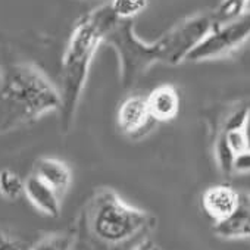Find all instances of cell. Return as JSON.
Here are the masks:
<instances>
[{
    "instance_id": "6da1fadb",
    "label": "cell",
    "mask_w": 250,
    "mask_h": 250,
    "mask_svg": "<svg viewBox=\"0 0 250 250\" xmlns=\"http://www.w3.org/2000/svg\"><path fill=\"white\" fill-rule=\"evenodd\" d=\"M218 25L213 12L196 14L183 20L158 40H142L133 21H118L106 36L104 43L118 58L119 83L130 90L156 63L180 65L187 61L190 52Z\"/></svg>"
},
{
    "instance_id": "7a4b0ae2",
    "label": "cell",
    "mask_w": 250,
    "mask_h": 250,
    "mask_svg": "<svg viewBox=\"0 0 250 250\" xmlns=\"http://www.w3.org/2000/svg\"><path fill=\"white\" fill-rule=\"evenodd\" d=\"M118 21L109 3H106L81 17L71 31L62 56L58 87L61 94L59 127L63 134L71 131L75 122L94 56Z\"/></svg>"
},
{
    "instance_id": "3957f363",
    "label": "cell",
    "mask_w": 250,
    "mask_h": 250,
    "mask_svg": "<svg viewBox=\"0 0 250 250\" xmlns=\"http://www.w3.org/2000/svg\"><path fill=\"white\" fill-rule=\"evenodd\" d=\"M61 107L59 88L33 62H11L0 69V136L36 122Z\"/></svg>"
},
{
    "instance_id": "277c9868",
    "label": "cell",
    "mask_w": 250,
    "mask_h": 250,
    "mask_svg": "<svg viewBox=\"0 0 250 250\" xmlns=\"http://www.w3.org/2000/svg\"><path fill=\"white\" fill-rule=\"evenodd\" d=\"M83 225L91 244L99 250H137L156 227V218L125 202L109 187L97 188L84 206Z\"/></svg>"
},
{
    "instance_id": "5b68a950",
    "label": "cell",
    "mask_w": 250,
    "mask_h": 250,
    "mask_svg": "<svg viewBox=\"0 0 250 250\" xmlns=\"http://www.w3.org/2000/svg\"><path fill=\"white\" fill-rule=\"evenodd\" d=\"M250 40V11L216 25L187 56L186 62H206L225 58Z\"/></svg>"
},
{
    "instance_id": "8992f818",
    "label": "cell",
    "mask_w": 250,
    "mask_h": 250,
    "mask_svg": "<svg viewBox=\"0 0 250 250\" xmlns=\"http://www.w3.org/2000/svg\"><path fill=\"white\" fill-rule=\"evenodd\" d=\"M240 191L227 184H218L206 188L202 194V206L213 224L228 218L237 208Z\"/></svg>"
},
{
    "instance_id": "52a82bcc",
    "label": "cell",
    "mask_w": 250,
    "mask_h": 250,
    "mask_svg": "<svg viewBox=\"0 0 250 250\" xmlns=\"http://www.w3.org/2000/svg\"><path fill=\"white\" fill-rule=\"evenodd\" d=\"M24 194L43 215L50 218H58L61 215L62 197L33 172L24 180Z\"/></svg>"
},
{
    "instance_id": "ba28073f",
    "label": "cell",
    "mask_w": 250,
    "mask_h": 250,
    "mask_svg": "<svg viewBox=\"0 0 250 250\" xmlns=\"http://www.w3.org/2000/svg\"><path fill=\"white\" fill-rule=\"evenodd\" d=\"M152 119L147 97L146 96H130L125 99L116 112L118 127L125 134H136L143 130Z\"/></svg>"
},
{
    "instance_id": "9c48e42d",
    "label": "cell",
    "mask_w": 250,
    "mask_h": 250,
    "mask_svg": "<svg viewBox=\"0 0 250 250\" xmlns=\"http://www.w3.org/2000/svg\"><path fill=\"white\" fill-rule=\"evenodd\" d=\"M213 232L227 240L250 238V193L240 191L235 210L221 222L213 224Z\"/></svg>"
},
{
    "instance_id": "30bf717a",
    "label": "cell",
    "mask_w": 250,
    "mask_h": 250,
    "mask_svg": "<svg viewBox=\"0 0 250 250\" xmlns=\"http://www.w3.org/2000/svg\"><path fill=\"white\" fill-rule=\"evenodd\" d=\"M33 174L49 184L62 199L71 187L72 172L71 168L61 159L52 156H42L33 165Z\"/></svg>"
},
{
    "instance_id": "8fae6325",
    "label": "cell",
    "mask_w": 250,
    "mask_h": 250,
    "mask_svg": "<svg viewBox=\"0 0 250 250\" xmlns=\"http://www.w3.org/2000/svg\"><path fill=\"white\" fill-rule=\"evenodd\" d=\"M147 97L152 119L156 122H171L180 112V94L175 85L161 84L155 87Z\"/></svg>"
},
{
    "instance_id": "7c38bea8",
    "label": "cell",
    "mask_w": 250,
    "mask_h": 250,
    "mask_svg": "<svg viewBox=\"0 0 250 250\" xmlns=\"http://www.w3.org/2000/svg\"><path fill=\"white\" fill-rule=\"evenodd\" d=\"M77 235L72 231L49 232L39 238L30 250H74Z\"/></svg>"
},
{
    "instance_id": "4fadbf2b",
    "label": "cell",
    "mask_w": 250,
    "mask_h": 250,
    "mask_svg": "<svg viewBox=\"0 0 250 250\" xmlns=\"http://www.w3.org/2000/svg\"><path fill=\"white\" fill-rule=\"evenodd\" d=\"M24 194V180L9 168L0 171V196L8 202H15Z\"/></svg>"
},
{
    "instance_id": "5bb4252c",
    "label": "cell",
    "mask_w": 250,
    "mask_h": 250,
    "mask_svg": "<svg viewBox=\"0 0 250 250\" xmlns=\"http://www.w3.org/2000/svg\"><path fill=\"white\" fill-rule=\"evenodd\" d=\"M149 5V0H110L109 6L119 21H133Z\"/></svg>"
},
{
    "instance_id": "9a60e30c",
    "label": "cell",
    "mask_w": 250,
    "mask_h": 250,
    "mask_svg": "<svg viewBox=\"0 0 250 250\" xmlns=\"http://www.w3.org/2000/svg\"><path fill=\"white\" fill-rule=\"evenodd\" d=\"M249 3H250V0H222L219 6L213 11L218 25L228 22L231 20H235L244 12H247Z\"/></svg>"
},
{
    "instance_id": "2e32d148",
    "label": "cell",
    "mask_w": 250,
    "mask_h": 250,
    "mask_svg": "<svg viewBox=\"0 0 250 250\" xmlns=\"http://www.w3.org/2000/svg\"><path fill=\"white\" fill-rule=\"evenodd\" d=\"M0 250H30L22 241L11 237L2 227H0Z\"/></svg>"
},
{
    "instance_id": "e0dca14e",
    "label": "cell",
    "mask_w": 250,
    "mask_h": 250,
    "mask_svg": "<svg viewBox=\"0 0 250 250\" xmlns=\"http://www.w3.org/2000/svg\"><path fill=\"white\" fill-rule=\"evenodd\" d=\"M250 172V152H244L238 155L234 161V174H246Z\"/></svg>"
},
{
    "instance_id": "ac0fdd59",
    "label": "cell",
    "mask_w": 250,
    "mask_h": 250,
    "mask_svg": "<svg viewBox=\"0 0 250 250\" xmlns=\"http://www.w3.org/2000/svg\"><path fill=\"white\" fill-rule=\"evenodd\" d=\"M243 133L246 137L247 152H250V102L246 104V115H244V121H243Z\"/></svg>"
},
{
    "instance_id": "d6986e66",
    "label": "cell",
    "mask_w": 250,
    "mask_h": 250,
    "mask_svg": "<svg viewBox=\"0 0 250 250\" xmlns=\"http://www.w3.org/2000/svg\"><path fill=\"white\" fill-rule=\"evenodd\" d=\"M137 250H153V249L150 247V244H149V243H143Z\"/></svg>"
}]
</instances>
